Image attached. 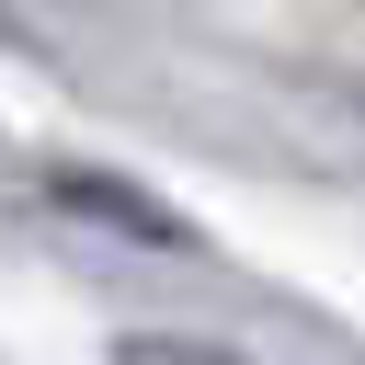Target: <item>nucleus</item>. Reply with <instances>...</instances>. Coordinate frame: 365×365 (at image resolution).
<instances>
[{
    "label": "nucleus",
    "instance_id": "obj_3",
    "mask_svg": "<svg viewBox=\"0 0 365 365\" xmlns=\"http://www.w3.org/2000/svg\"><path fill=\"white\" fill-rule=\"evenodd\" d=\"M354 114H365V80H354Z\"/></svg>",
    "mask_w": 365,
    "mask_h": 365
},
{
    "label": "nucleus",
    "instance_id": "obj_2",
    "mask_svg": "<svg viewBox=\"0 0 365 365\" xmlns=\"http://www.w3.org/2000/svg\"><path fill=\"white\" fill-rule=\"evenodd\" d=\"M114 365H251L240 342H205V331H125Z\"/></svg>",
    "mask_w": 365,
    "mask_h": 365
},
{
    "label": "nucleus",
    "instance_id": "obj_1",
    "mask_svg": "<svg viewBox=\"0 0 365 365\" xmlns=\"http://www.w3.org/2000/svg\"><path fill=\"white\" fill-rule=\"evenodd\" d=\"M34 194H46L68 228H103V240H125V251H205V228H194L160 182H137V171H114V160H46Z\"/></svg>",
    "mask_w": 365,
    "mask_h": 365
}]
</instances>
